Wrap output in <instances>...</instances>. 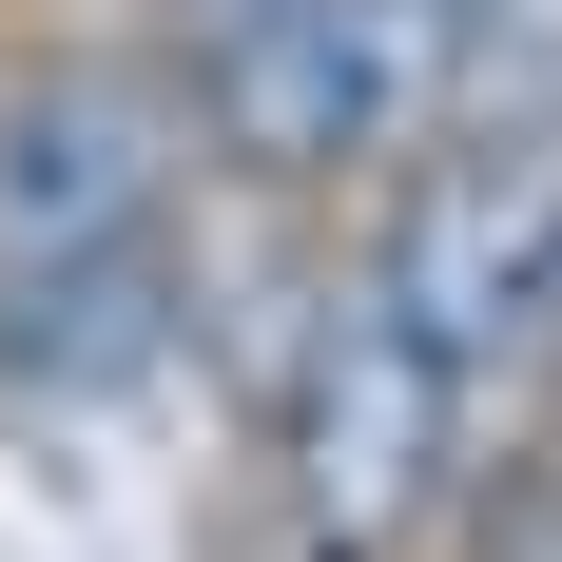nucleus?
Masks as SVG:
<instances>
[{
    "label": "nucleus",
    "mask_w": 562,
    "mask_h": 562,
    "mask_svg": "<svg viewBox=\"0 0 562 562\" xmlns=\"http://www.w3.org/2000/svg\"><path fill=\"white\" fill-rule=\"evenodd\" d=\"M175 20H194V58H214V40H252V20H291V0H175Z\"/></svg>",
    "instance_id": "4"
},
{
    "label": "nucleus",
    "mask_w": 562,
    "mask_h": 562,
    "mask_svg": "<svg viewBox=\"0 0 562 562\" xmlns=\"http://www.w3.org/2000/svg\"><path fill=\"white\" fill-rule=\"evenodd\" d=\"M156 214H175V116L116 58H40L0 98V272L98 252V233H156Z\"/></svg>",
    "instance_id": "3"
},
{
    "label": "nucleus",
    "mask_w": 562,
    "mask_h": 562,
    "mask_svg": "<svg viewBox=\"0 0 562 562\" xmlns=\"http://www.w3.org/2000/svg\"><path fill=\"white\" fill-rule=\"evenodd\" d=\"M369 272L465 349V369H505L524 330H562V116H447L427 175L389 194V252Z\"/></svg>",
    "instance_id": "2"
},
{
    "label": "nucleus",
    "mask_w": 562,
    "mask_h": 562,
    "mask_svg": "<svg viewBox=\"0 0 562 562\" xmlns=\"http://www.w3.org/2000/svg\"><path fill=\"white\" fill-rule=\"evenodd\" d=\"M272 447H291V505H311V543L330 562H369L427 485H447V447H465V349L407 311L389 272H349L311 330H291V369H272Z\"/></svg>",
    "instance_id": "1"
}]
</instances>
